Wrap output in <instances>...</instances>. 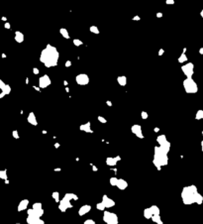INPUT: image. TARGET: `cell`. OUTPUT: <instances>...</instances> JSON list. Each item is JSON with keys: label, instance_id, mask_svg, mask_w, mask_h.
Listing matches in <instances>:
<instances>
[{"label": "cell", "instance_id": "obj_1", "mask_svg": "<svg viewBox=\"0 0 203 224\" xmlns=\"http://www.w3.org/2000/svg\"><path fill=\"white\" fill-rule=\"evenodd\" d=\"M58 58H60V54H58L57 48H55L52 45H48L44 50L42 51L41 56H40V61L45 65L46 68H53L58 65Z\"/></svg>", "mask_w": 203, "mask_h": 224}, {"label": "cell", "instance_id": "obj_2", "mask_svg": "<svg viewBox=\"0 0 203 224\" xmlns=\"http://www.w3.org/2000/svg\"><path fill=\"white\" fill-rule=\"evenodd\" d=\"M154 165L159 170H162V167L167 166L169 163V158H167V153L162 150L161 147H155L154 150Z\"/></svg>", "mask_w": 203, "mask_h": 224}, {"label": "cell", "instance_id": "obj_3", "mask_svg": "<svg viewBox=\"0 0 203 224\" xmlns=\"http://www.w3.org/2000/svg\"><path fill=\"white\" fill-rule=\"evenodd\" d=\"M198 193L197 188L195 185L185 186L181 193V198L184 204L189 205L192 203H196V194Z\"/></svg>", "mask_w": 203, "mask_h": 224}, {"label": "cell", "instance_id": "obj_4", "mask_svg": "<svg viewBox=\"0 0 203 224\" xmlns=\"http://www.w3.org/2000/svg\"><path fill=\"white\" fill-rule=\"evenodd\" d=\"M183 87L187 93H196L198 90V86H197L196 82L192 78H185L183 81Z\"/></svg>", "mask_w": 203, "mask_h": 224}, {"label": "cell", "instance_id": "obj_5", "mask_svg": "<svg viewBox=\"0 0 203 224\" xmlns=\"http://www.w3.org/2000/svg\"><path fill=\"white\" fill-rule=\"evenodd\" d=\"M103 220L106 224H118V216L113 212L104 211Z\"/></svg>", "mask_w": 203, "mask_h": 224}, {"label": "cell", "instance_id": "obj_6", "mask_svg": "<svg viewBox=\"0 0 203 224\" xmlns=\"http://www.w3.org/2000/svg\"><path fill=\"white\" fill-rule=\"evenodd\" d=\"M181 71L186 76V78H192L194 73V65L192 63H188L181 66Z\"/></svg>", "mask_w": 203, "mask_h": 224}, {"label": "cell", "instance_id": "obj_7", "mask_svg": "<svg viewBox=\"0 0 203 224\" xmlns=\"http://www.w3.org/2000/svg\"><path fill=\"white\" fill-rule=\"evenodd\" d=\"M68 208H73V204L71 203L69 199L66 198V196H63V198L60 201V204H58V209L61 212H66Z\"/></svg>", "mask_w": 203, "mask_h": 224}, {"label": "cell", "instance_id": "obj_8", "mask_svg": "<svg viewBox=\"0 0 203 224\" xmlns=\"http://www.w3.org/2000/svg\"><path fill=\"white\" fill-rule=\"evenodd\" d=\"M76 81L79 85H86L89 83V76L85 73H79L76 77Z\"/></svg>", "mask_w": 203, "mask_h": 224}, {"label": "cell", "instance_id": "obj_9", "mask_svg": "<svg viewBox=\"0 0 203 224\" xmlns=\"http://www.w3.org/2000/svg\"><path fill=\"white\" fill-rule=\"evenodd\" d=\"M52 83V81H51L50 76L45 74V76H41L39 78V87L40 88H46L49 85H51Z\"/></svg>", "mask_w": 203, "mask_h": 224}, {"label": "cell", "instance_id": "obj_10", "mask_svg": "<svg viewBox=\"0 0 203 224\" xmlns=\"http://www.w3.org/2000/svg\"><path fill=\"white\" fill-rule=\"evenodd\" d=\"M0 89H1V94H0V98L4 97L5 95L9 94L11 92V86L9 84L4 83L3 81H0Z\"/></svg>", "mask_w": 203, "mask_h": 224}, {"label": "cell", "instance_id": "obj_11", "mask_svg": "<svg viewBox=\"0 0 203 224\" xmlns=\"http://www.w3.org/2000/svg\"><path fill=\"white\" fill-rule=\"evenodd\" d=\"M27 213L28 215L30 216H35V217H39L41 218L43 215H44V209H34V208H31V209H28L27 210Z\"/></svg>", "mask_w": 203, "mask_h": 224}, {"label": "cell", "instance_id": "obj_12", "mask_svg": "<svg viewBox=\"0 0 203 224\" xmlns=\"http://www.w3.org/2000/svg\"><path fill=\"white\" fill-rule=\"evenodd\" d=\"M131 130H132L133 134H135L138 138L144 139V134H143V131H142V127H141L140 125H133L132 128H131Z\"/></svg>", "mask_w": 203, "mask_h": 224}, {"label": "cell", "instance_id": "obj_13", "mask_svg": "<svg viewBox=\"0 0 203 224\" xmlns=\"http://www.w3.org/2000/svg\"><path fill=\"white\" fill-rule=\"evenodd\" d=\"M101 202L105 205L106 208H110V207H113L114 205H115V201H114L113 199L109 198L106 194H104V195L102 196V201Z\"/></svg>", "mask_w": 203, "mask_h": 224}, {"label": "cell", "instance_id": "obj_14", "mask_svg": "<svg viewBox=\"0 0 203 224\" xmlns=\"http://www.w3.org/2000/svg\"><path fill=\"white\" fill-rule=\"evenodd\" d=\"M27 223L28 224H45V221L42 220L41 218H39V217L30 216V215H28Z\"/></svg>", "mask_w": 203, "mask_h": 224}, {"label": "cell", "instance_id": "obj_15", "mask_svg": "<svg viewBox=\"0 0 203 224\" xmlns=\"http://www.w3.org/2000/svg\"><path fill=\"white\" fill-rule=\"evenodd\" d=\"M91 210V206L89 204H85V205H82V206L79 208L78 210V215L79 216H83L84 214H86Z\"/></svg>", "mask_w": 203, "mask_h": 224}, {"label": "cell", "instance_id": "obj_16", "mask_svg": "<svg viewBox=\"0 0 203 224\" xmlns=\"http://www.w3.org/2000/svg\"><path fill=\"white\" fill-rule=\"evenodd\" d=\"M116 186L119 189H121V190H124V189H126L128 188V183L125 180H123V178H119Z\"/></svg>", "mask_w": 203, "mask_h": 224}, {"label": "cell", "instance_id": "obj_17", "mask_svg": "<svg viewBox=\"0 0 203 224\" xmlns=\"http://www.w3.org/2000/svg\"><path fill=\"white\" fill-rule=\"evenodd\" d=\"M28 205H29L28 199H23V200H21L19 205H18V211H23V210L27 209Z\"/></svg>", "mask_w": 203, "mask_h": 224}, {"label": "cell", "instance_id": "obj_18", "mask_svg": "<svg viewBox=\"0 0 203 224\" xmlns=\"http://www.w3.org/2000/svg\"><path fill=\"white\" fill-rule=\"evenodd\" d=\"M79 129H80L81 131H84V132H87V133H92L91 127H90V122H87V123L80 125Z\"/></svg>", "mask_w": 203, "mask_h": 224}, {"label": "cell", "instance_id": "obj_19", "mask_svg": "<svg viewBox=\"0 0 203 224\" xmlns=\"http://www.w3.org/2000/svg\"><path fill=\"white\" fill-rule=\"evenodd\" d=\"M117 163H118V161H117L116 157H115V158H112V157H108V158L106 159V164H107V166H109V167H114V166H116Z\"/></svg>", "mask_w": 203, "mask_h": 224}, {"label": "cell", "instance_id": "obj_20", "mask_svg": "<svg viewBox=\"0 0 203 224\" xmlns=\"http://www.w3.org/2000/svg\"><path fill=\"white\" fill-rule=\"evenodd\" d=\"M27 120H28L29 123L32 124V125H34V126H36V125L38 124V123H37V118H36V116H35V114L33 113V112H31V113L29 114Z\"/></svg>", "mask_w": 203, "mask_h": 224}, {"label": "cell", "instance_id": "obj_21", "mask_svg": "<svg viewBox=\"0 0 203 224\" xmlns=\"http://www.w3.org/2000/svg\"><path fill=\"white\" fill-rule=\"evenodd\" d=\"M15 41L17 43H19V44L24 41V35H23L22 32H20V31L15 32Z\"/></svg>", "mask_w": 203, "mask_h": 224}, {"label": "cell", "instance_id": "obj_22", "mask_svg": "<svg viewBox=\"0 0 203 224\" xmlns=\"http://www.w3.org/2000/svg\"><path fill=\"white\" fill-rule=\"evenodd\" d=\"M117 81H118V83L121 85V86H125L126 83H127V77L125 76H118L117 77Z\"/></svg>", "mask_w": 203, "mask_h": 224}, {"label": "cell", "instance_id": "obj_23", "mask_svg": "<svg viewBox=\"0 0 203 224\" xmlns=\"http://www.w3.org/2000/svg\"><path fill=\"white\" fill-rule=\"evenodd\" d=\"M160 147H161L162 150L165 152V153H169L170 150V143L169 142V141H167V142L164 143L162 146H160Z\"/></svg>", "mask_w": 203, "mask_h": 224}, {"label": "cell", "instance_id": "obj_24", "mask_svg": "<svg viewBox=\"0 0 203 224\" xmlns=\"http://www.w3.org/2000/svg\"><path fill=\"white\" fill-rule=\"evenodd\" d=\"M144 216H145V218H147V219H152V217H153V213H152L150 207L144 210Z\"/></svg>", "mask_w": 203, "mask_h": 224}, {"label": "cell", "instance_id": "obj_25", "mask_svg": "<svg viewBox=\"0 0 203 224\" xmlns=\"http://www.w3.org/2000/svg\"><path fill=\"white\" fill-rule=\"evenodd\" d=\"M157 143L160 144V146H162V144L167 142V137H165V135H160V136H157Z\"/></svg>", "mask_w": 203, "mask_h": 224}, {"label": "cell", "instance_id": "obj_26", "mask_svg": "<svg viewBox=\"0 0 203 224\" xmlns=\"http://www.w3.org/2000/svg\"><path fill=\"white\" fill-rule=\"evenodd\" d=\"M150 209H151L152 213H153V215H160V208L157 206V205H152L151 207H150Z\"/></svg>", "mask_w": 203, "mask_h": 224}, {"label": "cell", "instance_id": "obj_27", "mask_svg": "<svg viewBox=\"0 0 203 224\" xmlns=\"http://www.w3.org/2000/svg\"><path fill=\"white\" fill-rule=\"evenodd\" d=\"M152 220H153L154 222L157 223V224H164V222H162V220L161 218V215H153Z\"/></svg>", "mask_w": 203, "mask_h": 224}, {"label": "cell", "instance_id": "obj_28", "mask_svg": "<svg viewBox=\"0 0 203 224\" xmlns=\"http://www.w3.org/2000/svg\"><path fill=\"white\" fill-rule=\"evenodd\" d=\"M60 33L61 34V36H63V38H66V39H69V38H71V37H69L68 32V30H66V28H61L60 29Z\"/></svg>", "mask_w": 203, "mask_h": 224}, {"label": "cell", "instance_id": "obj_29", "mask_svg": "<svg viewBox=\"0 0 203 224\" xmlns=\"http://www.w3.org/2000/svg\"><path fill=\"white\" fill-rule=\"evenodd\" d=\"M65 196L68 199H69V200H71V199H73V200H77V199H78L77 195H76V194H74V193H66Z\"/></svg>", "mask_w": 203, "mask_h": 224}, {"label": "cell", "instance_id": "obj_30", "mask_svg": "<svg viewBox=\"0 0 203 224\" xmlns=\"http://www.w3.org/2000/svg\"><path fill=\"white\" fill-rule=\"evenodd\" d=\"M0 178H2V180H7V170H0Z\"/></svg>", "mask_w": 203, "mask_h": 224}, {"label": "cell", "instance_id": "obj_31", "mask_svg": "<svg viewBox=\"0 0 203 224\" xmlns=\"http://www.w3.org/2000/svg\"><path fill=\"white\" fill-rule=\"evenodd\" d=\"M186 61H187V57H186L185 54H183L182 53V54L180 55V57L178 58V63H185Z\"/></svg>", "mask_w": 203, "mask_h": 224}, {"label": "cell", "instance_id": "obj_32", "mask_svg": "<svg viewBox=\"0 0 203 224\" xmlns=\"http://www.w3.org/2000/svg\"><path fill=\"white\" fill-rule=\"evenodd\" d=\"M52 196H53V198L56 200V202H60L61 201L60 200V193H58V191H54L53 194H52Z\"/></svg>", "mask_w": 203, "mask_h": 224}, {"label": "cell", "instance_id": "obj_33", "mask_svg": "<svg viewBox=\"0 0 203 224\" xmlns=\"http://www.w3.org/2000/svg\"><path fill=\"white\" fill-rule=\"evenodd\" d=\"M203 202V196L199 193L196 194V203L197 204H201Z\"/></svg>", "mask_w": 203, "mask_h": 224}, {"label": "cell", "instance_id": "obj_34", "mask_svg": "<svg viewBox=\"0 0 203 224\" xmlns=\"http://www.w3.org/2000/svg\"><path fill=\"white\" fill-rule=\"evenodd\" d=\"M89 30H90V32H91V33H93V34H99V33H100L99 29L96 27V26H91V27L89 28Z\"/></svg>", "mask_w": 203, "mask_h": 224}, {"label": "cell", "instance_id": "obj_35", "mask_svg": "<svg viewBox=\"0 0 203 224\" xmlns=\"http://www.w3.org/2000/svg\"><path fill=\"white\" fill-rule=\"evenodd\" d=\"M118 180L119 178H115V177H113V178H110V185H113V186H116L117 185V183H118Z\"/></svg>", "mask_w": 203, "mask_h": 224}, {"label": "cell", "instance_id": "obj_36", "mask_svg": "<svg viewBox=\"0 0 203 224\" xmlns=\"http://www.w3.org/2000/svg\"><path fill=\"white\" fill-rule=\"evenodd\" d=\"M196 120H200L203 119V110H198L196 112V116H195Z\"/></svg>", "mask_w": 203, "mask_h": 224}, {"label": "cell", "instance_id": "obj_37", "mask_svg": "<svg viewBox=\"0 0 203 224\" xmlns=\"http://www.w3.org/2000/svg\"><path fill=\"white\" fill-rule=\"evenodd\" d=\"M73 43L74 44V46H76V47H79V46H82V45H83V42H82L81 40H78V39H74L73 41Z\"/></svg>", "mask_w": 203, "mask_h": 224}, {"label": "cell", "instance_id": "obj_38", "mask_svg": "<svg viewBox=\"0 0 203 224\" xmlns=\"http://www.w3.org/2000/svg\"><path fill=\"white\" fill-rule=\"evenodd\" d=\"M96 208H97L98 210H100V211H103V210L105 209L106 207H105V205L102 203V202H99V203L96 204Z\"/></svg>", "mask_w": 203, "mask_h": 224}, {"label": "cell", "instance_id": "obj_39", "mask_svg": "<svg viewBox=\"0 0 203 224\" xmlns=\"http://www.w3.org/2000/svg\"><path fill=\"white\" fill-rule=\"evenodd\" d=\"M32 208H34V209H42V203H41V202H35V203L32 205Z\"/></svg>", "mask_w": 203, "mask_h": 224}, {"label": "cell", "instance_id": "obj_40", "mask_svg": "<svg viewBox=\"0 0 203 224\" xmlns=\"http://www.w3.org/2000/svg\"><path fill=\"white\" fill-rule=\"evenodd\" d=\"M98 121L101 122V123H103V124L107 123V120H106V119L104 118V117H102V116H98Z\"/></svg>", "mask_w": 203, "mask_h": 224}, {"label": "cell", "instance_id": "obj_41", "mask_svg": "<svg viewBox=\"0 0 203 224\" xmlns=\"http://www.w3.org/2000/svg\"><path fill=\"white\" fill-rule=\"evenodd\" d=\"M12 135H13V137H14L15 139H19V138H20V136H19V134H18V131H17V130H14V131H13V133H12Z\"/></svg>", "mask_w": 203, "mask_h": 224}, {"label": "cell", "instance_id": "obj_42", "mask_svg": "<svg viewBox=\"0 0 203 224\" xmlns=\"http://www.w3.org/2000/svg\"><path fill=\"white\" fill-rule=\"evenodd\" d=\"M141 117H142L143 119H148V113H147L146 111H142V113H141Z\"/></svg>", "mask_w": 203, "mask_h": 224}, {"label": "cell", "instance_id": "obj_43", "mask_svg": "<svg viewBox=\"0 0 203 224\" xmlns=\"http://www.w3.org/2000/svg\"><path fill=\"white\" fill-rule=\"evenodd\" d=\"M83 224H96V223H95L94 220H92V219H87V220L84 221Z\"/></svg>", "mask_w": 203, "mask_h": 224}, {"label": "cell", "instance_id": "obj_44", "mask_svg": "<svg viewBox=\"0 0 203 224\" xmlns=\"http://www.w3.org/2000/svg\"><path fill=\"white\" fill-rule=\"evenodd\" d=\"M165 3L169 4V5H172L173 3H175V1H173V0H167V1H165Z\"/></svg>", "mask_w": 203, "mask_h": 224}, {"label": "cell", "instance_id": "obj_45", "mask_svg": "<svg viewBox=\"0 0 203 224\" xmlns=\"http://www.w3.org/2000/svg\"><path fill=\"white\" fill-rule=\"evenodd\" d=\"M33 73H34L35 74H38V73H40V71H39L37 68H33Z\"/></svg>", "mask_w": 203, "mask_h": 224}, {"label": "cell", "instance_id": "obj_46", "mask_svg": "<svg viewBox=\"0 0 203 224\" xmlns=\"http://www.w3.org/2000/svg\"><path fill=\"white\" fill-rule=\"evenodd\" d=\"M71 66V61H66V68H68V66Z\"/></svg>", "mask_w": 203, "mask_h": 224}, {"label": "cell", "instance_id": "obj_47", "mask_svg": "<svg viewBox=\"0 0 203 224\" xmlns=\"http://www.w3.org/2000/svg\"><path fill=\"white\" fill-rule=\"evenodd\" d=\"M164 53H165L164 49H161V50L159 51V56H162V55H164Z\"/></svg>", "mask_w": 203, "mask_h": 224}, {"label": "cell", "instance_id": "obj_48", "mask_svg": "<svg viewBox=\"0 0 203 224\" xmlns=\"http://www.w3.org/2000/svg\"><path fill=\"white\" fill-rule=\"evenodd\" d=\"M140 19H141L140 16H135V17L133 18V20H134V21H140Z\"/></svg>", "mask_w": 203, "mask_h": 224}, {"label": "cell", "instance_id": "obj_49", "mask_svg": "<svg viewBox=\"0 0 203 224\" xmlns=\"http://www.w3.org/2000/svg\"><path fill=\"white\" fill-rule=\"evenodd\" d=\"M10 27H11V25H10L9 23H7V22L5 23V28H6V29H11Z\"/></svg>", "mask_w": 203, "mask_h": 224}, {"label": "cell", "instance_id": "obj_50", "mask_svg": "<svg viewBox=\"0 0 203 224\" xmlns=\"http://www.w3.org/2000/svg\"><path fill=\"white\" fill-rule=\"evenodd\" d=\"M157 18H162V12L157 13Z\"/></svg>", "mask_w": 203, "mask_h": 224}, {"label": "cell", "instance_id": "obj_51", "mask_svg": "<svg viewBox=\"0 0 203 224\" xmlns=\"http://www.w3.org/2000/svg\"><path fill=\"white\" fill-rule=\"evenodd\" d=\"M91 166H92V168H93V170H94V172H97V170H98V169H97V167L93 166V165H91Z\"/></svg>", "mask_w": 203, "mask_h": 224}, {"label": "cell", "instance_id": "obj_52", "mask_svg": "<svg viewBox=\"0 0 203 224\" xmlns=\"http://www.w3.org/2000/svg\"><path fill=\"white\" fill-rule=\"evenodd\" d=\"M106 104H107L108 106H112V102L111 101H106Z\"/></svg>", "mask_w": 203, "mask_h": 224}, {"label": "cell", "instance_id": "obj_53", "mask_svg": "<svg viewBox=\"0 0 203 224\" xmlns=\"http://www.w3.org/2000/svg\"><path fill=\"white\" fill-rule=\"evenodd\" d=\"M199 53L201 55H203V48H200V49H199Z\"/></svg>", "mask_w": 203, "mask_h": 224}, {"label": "cell", "instance_id": "obj_54", "mask_svg": "<svg viewBox=\"0 0 203 224\" xmlns=\"http://www.w3.org/2000/svg\"><path fill=\"white\" fill-rule=\"evenodd\" d=\"M155 132H159L160 131V128H157V127H156V128H155Z\"/></svg>", "mask_w": 203, "mask_h": 224}, {"label": "cell", "instance_id": "obj_55", "mask_svg": "<svg viewBox=\"0 0 203 224\" xmlns=\"http://www.w3.org/2000/svg\"><path fill=\"white\" fill-rule=\"evenodd\" d=\"M55 172H61V168H57V169H55Z\"/></svg>", "mask_w": 203, "mask_h": 224}, {"label": "cell", "instance_id": "obj_56", "mask_svg": "<svg viewBox=\"0 0 203 224\" xmlns=\"http://www.w3.org/2000/svg\"><path fill=\"white\" fill-rule=\"evenodd\" d=\"M55 147H56V148H58V147H60V144H58V143H56V144H55Z\"/></svg>", "mask_w": 203, "mask_h": 224}, {"label": "cell", "instance_id": "obj_57", "mask_svg": "<svg viewBox=\"0 0 203 224\" xmlns=\"http://www.w3.org/2000/svg\"><path fill=\"white\" fill-rule=\"evenodd\" d=\"M34 88L36 90H38V91H40V87H37V86H34Z\"/></svg>", "mask_w": 203, "mask_h": 224}, {"label": "cell", "instance_id": "obj_58", "mask_svg": "<svg viewBox=\"0 0 203 224\" xmlns=\"http://www.w3.org/2000/svg\"><path fill=\"white\" fill-rule=\"evenodd\" d=\"M200 15H201V17L203 18V10H202V11H201V12H200Z\"/></svg>", "mask_w": 203, "mask_h": 224}, {"label": "cell", "instance_id": "obj_59", "mask_svg": "<svg viewBox=\"0 0 203 224\" xmlns=\"http://www.w3.org/2000/svg\"><path fill=\"white\" fill-rule=\"evenodd\" d=\"M5 183H6V185H8V183H9V180H5Z\"/></svg>", "mask_w": 203, "mask_h": 224}, {"label": "cell", "instance_id": "obj_60", "mask_svg": "<svg viewBox=\"0 0 203 224\" xmlns=\"http://www.w3.org/2000/svg\"><path fill=\"white\" fill-rule=\"evenodd\" d=\"M201 147H202V152H203V141L201 142Z\"/></svg>", "mask_w": 203, "mask_h": 224}, {"label": "cell", "instance_id": "obj_61", "mask_svg": "<svg viewBox=\"0 0 203 224\" xmlns=\"http://www.w3.org/2000/svg\"><path fill=\"white\" fill-rule=\"evenodd\" d=\"M16 224H20V223H16Z\"/></svg>", "mask_w": 203, "mask_h": 224}, {"label": "cell", "instance_id": "obj_62", "mask_svg": "<svg viewBox=\"0 0 203 224\" xmlns=\"http://www.w3.org/2000/svg\"><path fill=\"white\" fill-rule=\"evenodd\" d=\"M202 135H203V131H202Z\"/></svg>", "mask_w": 203, "mask_h": 224}]
</instances>
